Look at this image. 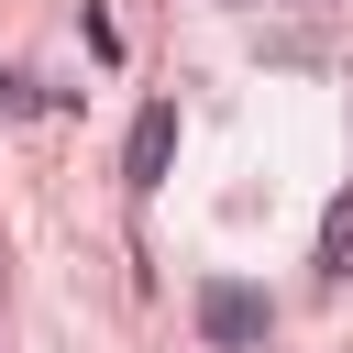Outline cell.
<instances>
[{
  "label": "cell",
  "instance_id": "6da1fadb",
  "mask_svg": "<svg viewBox=\"0 0 353 353\" xmlns=\"http://www.w3.org/2000/svg\"><path fill=\"white\" fill-rule=\"evenodd\" d=\"M265 331H276V298L265 287H243V276H210L199 287V342L210 353H265Z\"/></svg>",
  "mask_w": 353,
  "mask_h": 353
},
{
  "label": "cell",
  "instance_id": "7a4b0ae2",
  "mask_svg": "<svg viewBox=\"0 0 353 353\" xmlns=\"http://www.w3.org/2000/svg\"><path fill=\"white\" fill-rule=\"evenodd\" d=\"M165 165H176V99H143L132 110V143H121V176L132 188H165Z\"/></svg>",
  "mask_w": 353,
  "mask_h": 353
},
{
  "label": "cell",
  "instance_id": "3957f363",
  "mask_svg": "<svg viewBox=\"0 0 353 353\" xmlns=\"http://www.w3.org/2000/svg\"><path fill=\"white\" fill-rule=\"evenodd\" d=\"M320 276H353V188L320 210Z\"/></svg>",
  "mask_w": 353,
  "mask_h": 353
},
{
  "label": "cell",
  "instance_id": "277c9868",
  "mask_svg": "<svg viewBox=\"0 0 353 353\" xmlns=\"http://www.w3.org/2000/svg\"><path fill=\"white\" fill-rule=\"evenodd\" d=\"M44 99H55V88H44V77H22V66H0V121H33V110H44Z\"/></svg>",
  "mask_w": 353,
  "mask_h": 353
},
{
  "label": "cell",
  "instance_id": "5b68a950",
  "mask_svg": "<svg viewBox=\"0 0 353 353\" xmlns=\"http://www.w3.org/2000/svg\"><path fill=\"white\" fill-rule=\"evenodd\" d=\"M77 44H88V55H99V66H121V22H110V11H99V0H88V11H77Z\"/></svg>",
  "mask_w": 353,
  "mask_h": 353
},
{
  "label": "cell",
  "instance_id": "8992f818",
  "mask_svg": "<svg viewBox=\"0 0 353 353\" xmlns=\"http://www.w3.org/2000/svg\"><path fill=\"white\" fill-rule=\"evenodd\" d=\"M221 11H254V0H221Z\"/></svg>",
  "mask_w": 353,
  "mask_h": 353
}]
</instances>
